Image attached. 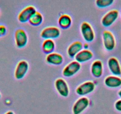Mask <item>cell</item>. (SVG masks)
Instances as JSON below:
<instances>
[{
    "label": "cell",
    "mask_w": 121,
    "mask_h": 114,
    "mask_svg": "<svg viewBox=\"0 0 121 114\" xmlns=\"http://www.w3.org/2000/svg\"><path fill=\"white\" fill-rule=\"evenodd\" d=\"M88 46H88V44H84V45H83V47L84 48L86 49H87L88 48Z\"/></svg>",
    "instance_id": "cb8c5ba5"
},
{
    "label": "cell",
    "mask_w": 121,
    "mask_h": 114,
    "mask_svg": "<svg viewBox=\"0 0 121 114\" xmlns=\"http://www.w3.org/2000/svg\"><path fill=\"white\" fill-rule=\"evenodd\" d=\"M81 34L84 39L87 42H91L95 39V32L92 27L88 22H84L82 23L80 26Z\"/></svg>",
    "instance_id": "6da1fadb"
},
{
    "label": "cell",
    "mask_w": 121,
    "mask_h": 114,
    "mask_svg": "<svg viewBox=\"0 0 121 114\" xmlns=\"http://www.w3.org/2000/svg\"><path fill=\"white\" fill-rule=\"evenodd\" d=\"M83 48V45L80 41H75L71 44L67 49V53L70 58H74Z\"/></svg>",
    "instance_id": "9a60e30c"
},
{
    "label": "cell",
    "mask_w": 121,
    "mask_h": 114,
    "mask_svg": "<svg viewBox=\"0 0 121 114\" xmlns=\"http://www.w3.org/2000/svg\"><path fill=\"white\" fill-rule=\"evenodd\" d=\"M7 33V28L5 26L0 25V38L5 35Z\"/></svg>",
    "instance_id": "7402d4cb"
},
{
    "label": "cell",
    "mask_w": 121,
    "mask_h": 114,
    "mask_svg": "<svg viewBox=\"0 0 121 114\" xmlns=\"http://www.w3.org/2000/svg\"><path fill=\"white\" fill-rule=\"evenodd\" d=\"M108 67L113 75L119 76L121 75V67L118 60L115 57H111L108 61Z\"/></svg>",
    "instance_id": "7c38bea8"
},
{
    "label": "cell",
    "mask_w": 121,
    "mask_h": 114,
    "mask_svg": "<svg viewBox=\"0 0 121 114\" xmlns=\"http://www.w3.org/2000/svg\"><path fill=\"white\" fill-rule=\"evenodd\" d=\"M95 89V84L93 81H88L80 84L76 89V93L80 96H84L93 92Z\"/></svg>",
    "instance_id": "5b68a950"
},
{
    "label": "cell",
    "mask_w": 121,
    "mask_h": 114,
    "mask_svg": "<svg viewBox=\"0 0 121 114\" xmlns=\"http://www.w3.org/2000/svg\"><path fill=\"white\" fill-rule=\"evenodd\" d=\"M71 23V17L68 14H62L58 19V24L59 26L64 29L70 27Z\"/></svg>",
    "instance_id": "ac0fdd59"
},
{
    "label": "cell",
    "mask_w": 121,
    "mask_h": 114,
    "mask_svg": "<svg viewBox=\"0 0 121 114\" xmlns=\"http://www.w3.org/2000/svg\"><path fill=\"white\" fill-rule=\"evenodd\" d=\"M55 86L57 92L60 96L67 97L69 95V90L67 82L62 79H58L55 82Z\"/></svg>",
    "instance_id": "8fae6325"
},
{
    "label": "cell",
    "mask_w": 121,
    "mask_h": 114,
    "mask_svg": "<svg viewBox=\"0 0 121 114\" xmlns=\"http://www.w3.org/2000/svg\"><path fill=\"white\" fill-rule=\"evenodd\" d=\"M89 105V100L87 97H82L78 99L74 103L73 108L74 114H80Z\"/></svg>",
    "instance_id": "9c48e42d"
},
{
    "label": "cell",
    "mask_w": 121,
    "mask_h": 114,
    "mask_svg": "<svg viewBox=\"0 0 121 114\" xmlns=\"http://www.w3.org/2000/svg\"><path fill=\"white\" fill-rule=\"evenodd\" d=\"M119 17V11L112 10L107 13L102 18V24L104 27H109L114 23Z\"/></svg>",
    "instance_id": "8992f818"
},
{
    "label": "cell",
    "mask_w": 121,
    "mask_h": 114,
    "mask_svg": "<svg viewBox=\"0 0 121 114\" xmlns=\"http://www.w3.org/2000/svg\"><path fill=\"white\" fill-rule=\"evenodd\" d=\"M1 93H0V98H1Z\"/></svg>",
    "instance_id": "4316f807"
},
{
    "label": "cell",
    "mask_w": 121,
    "mask_h": 114,
    "mask_svg": "<svg viewBox=\"0 0 121 114\" xmlns=\"http://www.w3.org/2000/svg\"><path fill=\"white\" fill-rule=\"evenodd\" d=\"M91 72L95 77H100L103 73V63L102 61L100 60H96L94 61L91 66Z\"/></svg>",
    "instance_id": "5bb4252c"
},
{
    "label": "cell",
    "mask_w": 121,
    "mask_h": 114,
    "mask_svg": "<svg viewBox=\"0 0 121 114\" xmlns=\"http://www.w3.org/2000/svg\"><path fill=\"white\" fill-rule=\"evenodd\" d=\"M118 95L121 98V90H120L118 92Z\"/></svg>",
    "instance_id": "484cf974"
},
{
    "label": "cell",
    "mask_w": 121,
    "mask_h": 114,
    "mask_svg": "<svg viewBox=\"0 0 121 114\" xmlns=\"http://www.w3.org/2000/svg\"><path fill=\"white\" fill-rule=\"evenodd\" d=\"M55 44L52 39H45L42 44L43 51L45 53H51L54 50Z\"/></svg>",
    "instance_id": "d6986e66"
},
{
    "label": "cell",
    "mask_w": 121,
    "mask_h": 114,
    "mask_svg": "<svg viewBox=\"0 0 121 114\" xmlns=\"http://www.w3.org/2000/svg\"><path fill=\"white\" fill-rule=\"evenodd\" d=\"M46 60V62L50 64L58 66L62 64L64 61V58L59 53L53 52L48 55Z\"/></svg>",
    "instance_id": "2e32d148"
},
{
    "label": "cell",
    "mask_w": 121,
    "mask_h": 114,
    "mask_svg": "<svg viewBox=\"0 0 121 114\" xmlns=\"http://www.w3.org/2000/svg\"><path fill=\"white\" fill-rule=\"evenodd\" d=\"M28 41V37L25 31L22 29L17 30L15 33L16 45L19 48L24 47Z\"/></svg>",
    "instance_id": "ba28073f"
},
{
    "label": "cell",
    "mask_w": 121,
    "mask_h": 114,
    "mask_svg": "<svg viewBox=\"0 0 121 114\" xmlns=\"http://www.w3.org/2000/svg\"><path fill=\"white\" fill-rule=\"evenodd\" d=\"M28 70H29L28 62L24 60L20 61L17 64L16 70H15L14 76L16 79L17 80H20L23 79L27 73Z\"/></svg>",
    "instance_id": "30bf717a"
},
{
    "label": "cell",
    "mask_w": 121,
    "mask_h": 114,
    "mask_svg": "<svg viewBox=\"0 0 121 114\" xmlns=\"http://www.w3.org/2000/svg\"><path fill=\"white\" fill-rule=\"evenodd\" d=\"M43 22V16L39 12H36L30 17L29 19V22L30 24L34 26H39Z\"/></svg>",
    "instance_id": "ffe728a7"
},
{
    "label": "cell",
    "mask_w": 121,
    "mask_h": 114,
    "mask_svg": "<svg viewBox=\"0 0 121 114\" xmlns=\"http://www.w3.org/2000/svg\"><path fill=\"white\" fill-rule=\"evenodd\" d=\"M115 107L116 110L121 112V99L116 101L115 104Z\"/></svg>",
    "instance_id": "603a6c76"
},
{
    "label": "cell",
    "mask_w": 121,
    "mask_h": 114,
    "mask_svg": "<svg viewBox=\"0 0 121 114\" xmlns=\"http://www.w3.org/2000/svg\"></svg>",
    "instance_id": "83f0119b"
},
{
    "label": "cell",
    "mask_w": 121,
    "mask_h": 114,
    "mask_svg": "<svg viewBox=\"0 0 121 114\" xmlns=\"http://www.w3.org/2000/svg\"><path fill=\"white\" fill-rule=\"evenodd\" d=\"M93 57V53L90 50H81L80 52L75 55V61L79 63H83L91 60Z\"/></svg>",
    "instance_id": "4fadbf2b"
},
{
    "label": "cell",
    "mask_w": 121,
    "mask_h": 114,
    "mask_svg": "<svg viewBox=\"0 0 121 114\" xmlns=\"http://www.w3.org/2000/svg\"><path fill=\"white\" fill-rule=\"evenodd\" d=\"M103 45L106 49L108 51H112L113 49L116 45L115 37L110 31H105L103 33Z\"/></svg>",
    "instance_id": "52a82bcc"
},
{
    "label": "cell",
    "mask_w": 121,
    "mask_h": 114,
    "mask_svg": "<svg viewBox=\"0 0 121 114\" xmlns=\"http://www.w3.org/2000/svg\"><path fill=\"white\" fill-rule=\"evenodd\" d=\"M36 12V9L32 5H29L24 8L20 12L18 16V20L20 23H24L29 22L30 17Z\"/></svg>",
    "instance_id": "7a4b0ae2"
},
{
    "label": "cell",
    "mask_w": 121,
    "mask_h": 114,
    "mask_svg": "<svg viewBox=\"0 0 121 114\" xmlns=\"http://www.w3.org/2000/svg\"><path fill=\"white\" fill-rule=\"evenodd\" d=\"M104 84L108 88H118L121 86V79L115 75H109L104 79Z\"/></svg>",
    "instance_id": "e0dca14e"
},
{
    "label": "cell",
    "mask_w": 121,
    "mask_h": 114,
    "mask_svg": "<svg viewBox=\"0 0 121 114\" xmlns=\"http://www.w3.org/2000/svg\"><path fill=\"white\" fill-rule=\"evenodd\" d=\"M115 0H96V5L100 9L110 7L114 3Z\"/></svg>",
    "instance_id": "44dd1931"
},
{
    "label": "cell",
    "mask_w": 121,
    "mask_h": 114,
    "mask_svg": "<svg viewBox=\"0 0 121 114\" xmlns=\"http://www.w3.org/2000/svg\"><path fill=\"white\" fill-rule=\"evenodd\" d=\"M81 64L76 61H74L68 64L62 71V74L66 77H70L75 75L80 71Z\"/></svg>",
    "instance_id": "3957f363"
},
{
    "label": "cell",
    "mask_w": 121,
    "mask_h": 114,
    "mask_svg": "<svg viewBox=\"0 0 121 114\" xmlns=\"http://www.w3.org/2000/svg\"><path fill=\"white\" fill-rule=\"evenodd\" d=\"M5 114H14V113L12 111H9V112H7L5 113Z\"/></svg>",
    "instance_id": "d4e9b609"
},
{
    "label": "cell",
    "mask_w": 121,
    "mask_h": 114,
    "mask_svg": "<svg viewBox=\"0 0 121 114\" xmlns=\"http://www.w3.org/2000/svg\"><path fill=\"white\" fill-rule=\"evenodd\" d=\"M60 31L56 27H48L41 32L40 36L45 39H56L60 36Z\"/></svg>",
    "instance_id": "277c9868"
}]
</instances>
